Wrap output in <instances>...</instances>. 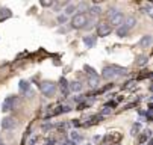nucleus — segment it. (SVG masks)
<instances>
[{
    "mask_svg": "<svg viewBox=\"0 0 153 145\" xmlns=\"http://www.w3.org/2000/svg\"><path fill=\"white\" fill-rule=\"evenodd\" d=\"M86 21H88V15L85 12L84 14H76V15H73V18H71V27H73V29H84Z\"/></svg>",
    "mask_w": 153,
    "mask_h": 145,
    "instance_id": "f257e3e1",
    "label": "nucleus"
},
{
    "mask_svg": "<svg viewBox=\"0 0 153 145\" xmlns=\"http://www.w3.org/2000/svg\"><path fill=\"white\" fill-rule=\"evenodd\" d=\"M17 106H18V98L14 97V95H9L8 98H5L2 109L5 112H11V111H14V109H17Z\"/></svg>",
    "mask_w": 153,
    "mask_h": 145,
    "instance_id": "f03ea898",
    "label": "nucleus"
},
{
    "mask_svg": "<svg viewBox=\"0 0 153 145\" xmlns=\"http://www.w3.org/2000/svg\"><path fill=\"white\" fill-rule=\"evenodd\" d=\"M56 88H58L56 83H53V82H49V80H46V82H42V83H41V91H42V94L47 95V97H52L53 94H55Z\"/></svg>",
    "mask_w": 153,
    "mask_h": 145,
    "instance_id": "7ed1b4c3",
    "label": "nucleus"
},
{
    "mask_svg": "<svg viewBox=\"0 0 153 145\" xmlns=\"http://www.w3.org/2000/svg\"><path fill=\"white\" fill-rule=\"evenodd\" d=\"M112 32V27L109 26V23H100L97 26V35L96 36H102V38H105V36H108Z\"/></svg>",
    "mask_w": 153,
    "mask_h": 145,
    "instance_id": "20e7f679",
    "label": "nucleus"
},
{
    "mask_svg": "<svg viewBox=\"0 0 153 145\" xmlns=\"http://www.w3.org/2000/svg\"><path fill=\"white\" fill-rule=\"evenodd\" d=\"M15 125H17V121L12 116H6L2 120V129L3 130H12V129H15Z\"/></svg>",
    "mask_w": 153,
    "mask_h": 145,
    "instance_id": "39448f33",
    "label": "nucleus"
},
{
    "mask_svg": "<svg viewBox=\"0 0 153 145\" xmlns=\"http://www.w3.org/2000/svg\"><path fill=\"white\" fill-rule=\"evenodd\" d=\"M123 21H124V15L121 14V12H117L112 18H109V26L112 27H120L121 24H123Z\"/></svg>",
    "mask_w": 153,
    "mask_h": 145,
    "instance_id": "423d86ee",
    "label": "nucleus"
},
{
    "mask_svg": "<svg viewBox=\"0 0 153 145\" xmlns=\"http://www.w3.org/2000/svg\"><path fill=\"white\" fill-rule=\"evenodd\" d=\"M102 77H103L105 80H112V79H115V77H117V74H115V71H114L112 65H109V67H105V68H103Z\"/></svg>",
    "mask_w": 153,
    "mask_h": 145,
    "instance_id": "0eeeda50",
    "label": "nucleus"
},
{
    "mask_svg": "<svg viewBox=\"0 0 153 145\" xmlns=\"http://www.w3.org/2000/svg\"><path fill=\"white\" fill-rule=\"evenodd\" d=\"M18 91L21 94H26V95H30V83L28 80H20L18 82Z\"/></svg>",
    "mask_w": 153,
    "mask_h": 145,
    "instance_id": "6e6552de",
    "label": "nucleus"
},
{
    "mask_svg": "<svg viewBox=\"0 0 153 145\" xmlns=\"http://www.w3.org/2000/svg\"><path fill=\"white\" fill-rule=\"evenodd\" d=\"M82 41H84V44L86 45L88 49H93L96 45V42H97V36L96 35H86V36L82 38Z\"/></svg>",
    "mask_w": 153,
    "mask_h": 145,
    "instance_id": "1a4fd4ad",
    "label": "nucleus"
},
{
    "mask_svg": "<svg viewBox=\"0 0 153 145\" xmlns=\"http://www.w3.org/2000/svg\"><path fill=\"white\" fill-rule=\"evenodd\" d=\"M135 24H137V18L132 17V15H130V17H127V18H124V21H123V26H124L127 30H130Z\"/></svg>",
    "mask_w": 153,
    "mask_h": 145,
    "instance_id": "9d476101",
    "label": "nucleus"
},
{
    "mask_svg": "<svg viewBox=\"0 0 153 145\" xmlns=\"http://www.w3.org/2000/svg\"><path fill=\"white\" fill-rule=\"evenodd\" d=\"M152 42H153L152 35H146V36H142V38H141L140 45H141L142 49H147V47H150V45H152Z\"/></svg>",
    "mask_w": 153,
    "mask_h": 145,
    "instance_id": "9b49d317",
    "label": "nucleus"
},
{
    "mask_svg": "<svg viewBox=\"0 0 153 145\" xmlns=\"http://www.w3.org/2000/svg\"><path fill=\"white\" fill-rule=\"evenodd\" d=\"M11 17H12L11 9H8V8L0 9V21H5V20H8V18H11Z\"/></svg>",
    "mask_w": 153,
    "mask_h": 145,
    "instance_id": "f8f14e48",
    "label": "nucleus"
},
{
    "mask_svg": "<svg viewBox=\"0 0 153 145\" xmlns=\"http://www.w3.org/2000/svg\"><path fill=\"white\" fill-rule=\"evenodd\" d=\"M82 88H84V85L80 83L79 80H74V82H71L70 83V91H73V92H80V91H82Z\"/></svg>",
    "mask_w": 153,
    "mask_h": 145,
    "instance_id": "ddd939ff",
    "label": "nucleus"
},
{
    "mask_svg": "<svg viewBox=\"0 0 153 145\" xmlns=\"http://www.w3.org/2000/svg\"><path fill=\"white\" fill-rule=\"evenodd\" d=\"M115 33H117V36H118V38H126V36L129 35V30H127V29H126V27L121 24L120 27H117Z\"/></svg>",
    "mask_w": 153,
    "mask_h": 145,
    "instance_id": "4468645a",
    "label": "nucleus"
},
{
    "mask_svg": "<svg viewBox=\"0 0 153 145\" xmlns=\"http://www.w3.org/2000/svg\"><path fill=\"white\" fill-rule=\"evenodd\" d=\"M59 88H61V91H62V95H67V92H68V83H67V80L64 79V77H61L59 79Z\"/></svg>",
    "mask_w": 153,
    "mask_h": 145,
    "instance_id": "2eb2a0df",
    "label": "nucleus"
},
{
    "mask_svg": "<svg viewBox=\"0 0 153 145\" xmlns=\"http://www.w3.org/2000/svg\"><path fill=\"white\" fill-rule=\"evenodd\" d=\"M150 136H152V132H150L149 129H147V130H144L142 134L140 136V142H141V144H146V141L150 139Z\"/></svg>",
    "mask_w": 153,
    "mask_h": 145,
    "instance_id": "dca6fc26",
    "label": "nucleus"
},
{
    "mask_svg": "<svg viewBox=\"0 0 153 145\" xmlns=\"http://www.w3.org/2000/svg\"><path fill=\"white\" fill-rule=\"evenodd\" d=\"M70 138H71V142H80V141H82V134H80V133H77V132H71L70 133Z\"/></svg>",
    "mask_w": 153,
    "mask_h": 145,
    "instance_id": "f3484780",
    "label": "nucleus"
},
{
    "mask_svg": "<svg viewBox=\"0 0 153 145\" xmlns=\"http://www.w3.org/2000/svg\"><path fill=\"white\" fill-rule=\"evenodd\" d=\"M88 85L91 88H97L98 86V76H91L88 80Z\"/></svg>",
    "mask_w": 153,
    "mask_h": 145,
    "instance_id": "a211bd4d",
    "label": "nucleus"
},
{
    "mask_svg": "<svg viewBox=\"0 0 153 145\" xmlns=\"http://www.w3.org/2000/svg\"><path fill=\"white\" fill-rule=\"evenodd\" d=\"M74 9H76V6H74V5H68V6H65V8H64V12H62V14H64L65 17H68V15H71V14L74 12Z\"/></svg>",
    "mask_w": 153,
    "mask_h": 145,
    "instance_id": "6ab92c4d",
    "label": "nucleus"
},
{
    "mask_svg": "<svg viewBox=\"0 0 153 145\" xmlns=\"http://www.w3.org/2000/svg\"><path fill=\"white\" fill-rule=\"evenodd\" d=\"M138 133H141V125L140 124H133L132 125V130H130V134L132 136H137Z\"/></svg>",
    "mask_w": 153,
    "mask_h": 145,
    "instance_id": "aec40b11",
    "label": "nucleus"
},
{
    "mask_svg": "<svg viewBox=\"0 0 153 145\" xmlns=\"http://www.w3.org/2000/svg\"><path fill=\"white\" fill-rule=\"evenodd\" d=\"M89 11H91V15H94V18H96L97 15L102 14V9L98 8V6H91V8H89Z\"/></svg>",
    "mask_w": 153,
    "mask_h": 145,
    "instance_id": "412c9836",
    "label": "nucleus"
},
{
    "mask_svg": "<svg viewBox=\"0 0 153 145\" xmlns=\"http://www.w3.org/2000/svg\"><path fill=\"white\" fill-rule=\"evenodd\" d=\"M84 70H85V71L88 72L89 76H97L96 70H94V68H91V67H89V65H84Z\"/></svg>",
    "mask_w": 153,
    "mask_h": 145,
    "instance_id": "4be33fe9",
    "label": "nucleus"
},
{
    "mask_svg": "<svg viewBox=\"0 0 153 145\" xmlns=\"http://www.w3.org/2000/svg\"><path fill=\"white\" fill-rule=\"evenodd\" d=\"M56 20H58V23L64 24V23H67V21H68V17H65L64 14H59V15L56 17Z\"/></svg>",
    "mask_w": 153,
    "mask_h": 145,
    "instance_id": "5701e85b",
    "label": "nucleus"
},
{
    "mask_svg": "<svg viewBox=\"0 0 153 145\" xmlns=\"http://www.w3.org/2000/svg\"><path fill=\"white\" fill-rule=\"evenodd\" d=\"M137 63L140 67H144L147 63V56H142V58H138V61H137Z\"/></svg>",
    "mask_w": 153,
    "mask_h": 145,
    "instance_id": "b1692460",
    "label": "nucleus"
},
{
    "mask_svg": "<svg viewBox=\"0 0 153 145\" xmlns=\"http://www.w3.org/2000/svg\"><path fill=\"white\" fill-rule=\"evenodd\" d=\"M117 12H118V9H115V8H109V9H108V17L112 18Z\"/></svg>",
    "mask_w": 153,
    "mask_h": 145,
    "instance_id": "393cba45",
    "label": "nucleus"
},
{
    "mask_svg": "<svg viewBox=\"0 0 153 145\" xmlns=\"http://www.w3.org/2000/svg\"><path fill=\"white\" fill-rule=\"evenodd\" d=\"M77 9H79V14H84V11H86V9H88V5L86 3H79V6H77Z\"/></svg>",
    "mask_w": 153,
    "mask_h": 145,
    "instance_id": "a878e982",
    "label": "nucleus"
},
{
    "mask_svg": "<svg viewBox=\"0 0 153 145\" xmlns=\"http://www.w3.org/2000/svg\"><path fill=\"white\" fill-rule=\"evenodd\" d=\"M70 111H71V106H68V104L61 106V113H67V112H70Z\"/></svg>",
    "mask_w": 153,
    "mask_h": 145,
    "instance_id": "bb28decb",
    "label": "nucleus"
},
{
    "mask_svg": "<svg viewBox=\"0 0 153 145\" xmlns=\"http://www.w3.org/2000/svg\"><path fill=\"white\" fill-rule=\"evenodd\" d=\"M52 5H53L52 2H44V0L41 2V6H44V8H49V6H52Z\"/></svg>",
    "mask_w": 153,
    "mask_h": 145,
    "instance_id": "cd10ccee",
    "label": "nucleus"
},
{
    "mask_svg": "<svg viewBox=\"0 0 153 145\" xmlns=\"http://www.w3.org/2000/svg\"><path fill=\"white\" fill-rule=\"evenodd\" d=\"M109 112H111V111H109V107H106V106H105V107H103V111H102V116H103V115H108Z\"/></svg>",
    "mask_w": 153,
    "mask_h": 145,
    "instance_id": "c85d7f7f",
    "label": "nucleus"
},
{
    "mask_svg": "<svg viewBox=\"0 0 153 145\" xmlns=\"http://www.w3.org/2000/svg\"><path fill=\"white\" fill-rule=\"evenodd\" d=\"M74 100H76V101H85V95H77Z\"/></svg>",
    "mask_w": 153,
    "mask_h": 145,
    "instance_id": "c756f323",
    "label": "nucleus"
},
{
    "mask_svg": "<svg viewBox=\"0 0 153 145\" xmlns=\"http://www.w3.org/2000/svg\"><path fill=\"white\" fill-rule=\"evenodd\" d=\"M59 145H73V142H71V141H64V142H61Z\"/></svg>",
    "mask_w": 153,
    "mask_h": 145,
    "instance_id": "7c9ffc66",
    "label": "nucleus"
},
{
    "mask_svg": "<svg viewBox=\"0 0 153 145\" xmlns=\"http://www.w3.org/2000/svg\"><path fill=\"white\" fill-rule=\"evenodd\" d=\"M35 142H37V138H32V139L29 141V145H33Z\"/></svg>",
    "mask_w": 153,
    "mask_h": 145,
    "instance_id": "2f4dec72",
    "label": "nucleus"
},
{
    "mask_svg": "<svg viewBox=\"0 0 153 145\" xmlns=\"http://www.w3.org/2000/svg\"><path fill=\"white\" fill-rule=\"evenodd\" d=\"M44 145H52V141H46V142H44Z\"/></svg>",
    "mask_w": 153,
    "mask_h": 145,
    "instance_id": "473e14b6",
    "label": "nucleus"
},
{
    "mask_svg": "<svg viewBox=\"0 0 153 145\" xmlns=\"http://www.w3.org/2000/svg\"><path fill=\"white\" fill-rule=\"evenodd\" d=\"M0 145H5V144H3V141H2V136H0Z\"/></svg>",
    "mask_w": 153,
    "mask_h": 145,
    "instance_id": "72a5a7b5",
    "label": "nucleus"
},
{
    "mask_svg": "<svg viewBox=\"0 0 153 145\" xmlns=\"http://www.w3.org/2000/svg\"><path fill=\"white\" fill-rule=\"evenodd\" d=\"M146 145H152V141H150V139H149V141H147V144H146Z\"/></svg>",
    "mask_w": 153,
    "mask_h": 145,
    "instance_id": "f704fd0d",
    "label": "nucleus"
}]
</instances>
